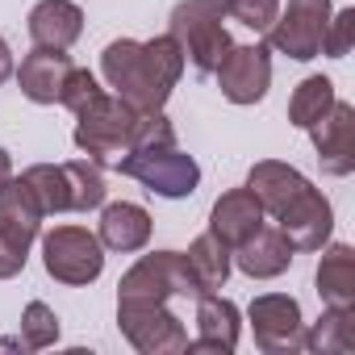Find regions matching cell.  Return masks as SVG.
I'll list each match as a JSON object with an SVG mask.
<instances>
[{"label": "cell", "mask_w": 355, "mask_h": 355, "mask_svg": "<svg viewBox=\"0 0 355 355\" xmlns=\"http://www.w3.org/2000/svg\"><path fill=\"white\" fill-rule=\"evenodd\" d=\"M305 134L313 138V150H318V163L326 175L343 180V175L355 171V105L334 101L330 113L318 117Z\"/></svg>", "instance_id": "12"}, {"label": "cell", "mask_w": 355, "mask_h": 355, "mask_svg": "<svg viewBox=\"0 0 355 355\" xmlns=\"http://www.w3.org/2000/svg\"><path fill=\"white\" fill-rule=\"evenodd\" d=\"M171 297H201L184 251H150L138 255V263L117 280V301H171Z\"/></svg>", "instance_id": "7"}, {"label": "cell", "mask_w": 355, "mask_h": 355, "mask_svg": "<svg viewBox=\"0 0 355 355\" xmlns=\"http://www.w3.org/2000/svg\"><path fill=\"white\" fill-rule=\"evenodd\" d=\"M184 263H189V276H193V284H197V293L205 297V293H218V288H226V280H230V268H234V259H230V247L222 243V239H214L209 230L205 234H197L193 243H189V251H184Z\"/></svg>", "instance_id": "22"}, {"label": "cell", "mask_w": 355, "mask_h": 355, "mask_svg": "<svg viewBox=\"0 0 355 355\" xmlns=\"http://www.w3.org/2000/svg\"><path fill=\"white\" fill-rule=\"evenodd\" d=\"M117 330L142 355H180V351H189V330L167 309V301H117Z\"/></svg>", "instance_id": "6"}, {"label": "cell", "mask_w": 355, "mask_h": 355, "mask_svg": "<svg viewBox=\"0 0 355 355\" xmlns=\"http://www.w3.org/2000/svg\"><path fill=\"white\" fill-rule=\"evenodd\" d=\"M67 171V193H71V214H92L105 205L109 184H105V167H96L92 159H71L63 163Z\"/></svg>", "instance_id": "25"}, {"label": "cell", "mask_w": 355, "mask_h": 355, "mask_svg": "<svg viewBox=\"0 0 355 355\" xmlns=\"http://www.w3.org/2000/svg\"><path fill=\"white\" fill-rule=\"evenodd\" d=\"M167 34L180 42L184 63H193L201 76H214L222 55L234 46V38L226 30L222 0H180L167 17Z\"/></svg>", "instance_id": "2"}, {"label": "cell", "mask_w": 355, "mask_h": 355, "mask_svg": "<svg viewBox=\"0 0 355 355\" xmlns=\"http://www.w3.org/2000/svg\"><path fill=\"white\" fill-rule=\"evenodd\" d=\"M26 263H30V251H26V247H17L13 239L0 234V280L21 276V272H26Z\"/></svg>", "instance_id": "32"}, {"label": "cell", "mask_w": 355, "mask_h": 355, "mask_svg": "<svg viewBox=\"0 0 355 355\" xmlns=\"http://www.w3.org/2000/svg\"><path fill=\"white\" fill-rule=\"evenodd\" d=\"M105 88H101V80L88 71V67H71L67 71V80H63V92H59V105L63 109H71V113H80L88 101H96Z\"/></svg>", "instance_id": "31"}, {"label": "cell", "mask_w": 355, "mask_h": 355, "mask_svg": "<svg viewBox=\"0 0 355 355\" xmlns=\"http://www.w3.org/2000/svg\"><path fill=\"white\" fill-rule=\"evenodd\" d=\"M42 222H46V214H42L34 189L21 180V175H13V180L0 189V234L30 251L38 243V234H42Z\"/></svg>", "instance_id": "19"}, {"label": "cell", "mask_w": 355, "mask_h": 355, "mask_svg": "<svg viewBox=\"0 0 355 355\" xmlns=\"http://www.w3.org/2000/svg\"><path fill=\"white\" fill-rule=\"evenodd\" d=\"M13 180V155L5 150V146H0V189H5Z\"/></svg>", "instance_id": "34"}, {"label": "cell", "mask_w": 355, "mask_h": 355, "mask_svg": "<svg viewBox=\"0 0 355 355\" xmlns=\"http://www.w3.org/2000/svg\"><path fill=\"white\" fill-rule=\"evenodd\" d=\"M334 5L330 0H288L280 9V17L268 30V46L293 63H309L322 55V34L330 21Z\"/></svg>", "instance_id": "8"}, {"label": "cell", "mask_w": 355, "mask_h": 355, "mask_svg": "<svg viewBox=\"0 0 355 355\" xmlns=\"http://www.w3.org/2000/svg\"><path fill=\"white\" fill-rule=\"evenodd\" d=\"M13 71H17V59H13L9 42L0 38V84H5V80H13Z\"/></svg>", "instance_id": "33"}, {"label": "cell", "mask_w": 355, "mask_h": 355, "mask_svg": "<svg viewBox=\"0 0 355 355\" xmlns=\"http://www.w3.org/2000/svg\"><path fill=\"white\" fill-rule=\"evenodd\" d=\"M276 226H280V234L288 239L293 251H305V255L322 251L330 243V234H334V205H330V197L322 189L309 184L297 201L284 205V214L276 218Z\"/></svg>", "instance_id": "11"}, {"label": "cell", "mask_w": 355, "mask_h": 355, "mask_svg": "<svg viewBox=\"0 0 355 355\" xmlns=\"http://www.w3.org/2000/svg\"><path fill=\"white\" fill-rule=\"evenodd\" d=\"M222 9L230 21H239L255 34H268L272 21L280 17V0H222Z\"/></svg>", "instance_id": "29"}, {"label": "cell", "mask_w": 355, "mask_h": 355, "mask_svg": "<svg viewBox=\"0 0 355 355\" xmlns=\"http://www.w3.org/2000/svg\"><path fill=\"white\" fill-rule=\"evenodd\" d=\"M230 259H234V268L243 272V276H251V280H276V276H284L288 268H293V259H297V251L288 247V239L280 234V226H259L247 243H239L234 251H230Z\"/></svg>", "instance_id": "14"}, {"label": "cell", "mask_w": 355, "mask_h": 355, "mask_svg": "<svg viewBox=\"0 0 355 355\" xmlns=\"http://www.w3.org/2000/svg\"><path fill=\"white\" fill-rule=\"evenodd\" d=\"M247 189L255 193V201L263 205V214L268 218H280L284 214V205L288 201H297L305 189H309V180L293 167V163H280V159H259L251 171H247Z\"/></svg>", "instance_id": "20"}, {"label": "cell", "mask_w": 355, "mask_h": 355, "mask_svg": "<svg viewBox=\"0 0 355 355\" xmlns=\"http://www.w3.org/2000/svg\"><path fill=\"white\" fill-rule=\"evenodd\" d=\"M184 51L171 34H159L150 42L138 38H113L101 51V76L113 88V96H121L125 105H134L138 113L146 109H163L184 76Z\"/></svg>", "instance_id": "1"}, {"label": "cell", "mask_w": 355, "mask_h": 355, "mask_svg": "<svg viewBox=\"0 0 355 355\" xmlns=\"http://www.w3.org/2000/svg\"><path fill=\"white\" fill-rule=\"evenodd\" d=\"M42 239V268L55 284L88 288L105 272V247L88 226H55Z\"/></svg>", "instance_id": "5"}, {"label": "cell", "mask_w": 355, "mask_h": 355, "mask_svg": "<svg viewBox=\"0 0 355 355\" xmlns=\"http://www.w3.org/2000/svg\"><path fill=\"white\" fill-rule=\"evenodd\" d=\"M351 42H355V9H338V13H330L326 34H322V55H330V59H347V55H351Z\"/></svg>", "instance_id": "30"}, {"label": "cell", "mask_w": 355, "mask_h": 355, "mask_svg": "<svg viewBox=\"0 0 355 355\" xmlns=\"http://www.w3.org/2000/svg\"><path fill=\"white\" fill-rule=\"evenodd\" d=\"M263 222H268V214H263V205L255 201V193H251L247 184L222 193V197L214 201V209H209V234L222 239L230 251H234L239 243H247Z\"/></svg>", "instance_id": "16"}, {"label": "cell", "mask_w": 355, "mask_h": 355, "mask_svg": "<svg viewBox=\"0 0 355 355\" xmlns=\"http://www.w3.org/2000/svg\"><path fill=\"white\" fill-rule=\"evenodd\" d=\"M197 338H189V351H218L230 355L243 338V313L230 297L222 293H205L197 297Z\"/></svg>", "instance_id": "13"}, {"label": "cell", "mask_w": 355, "mask_h": 355, "mask_svg": "<svg viewBox=\"0 0 355 355\" xmlns=\"http://www.w3.org/2000/svg\"><path fill=\"white\" fill-rule=\"evenodd\" d=\"M30 42L46 51H71L84 34V9L76 0H38L26 17Z\"/></svg>", "instance_id": "15"}, {"label": "cell", "mask_w": 355, "mask_h": 355, "mask_svg": "<svg viewBox=\"0 0 355 355\" xmlns=\"http://www.w3.org/2000/svg\"><path fill=\"white\" fill-rule=\"evenodd\" d=\"M313 284H318L322 305L355 309V251L347 243H326L318 272H313Z\"/></svg>", "instance_id": "21"}, {"label": "cell", "mask_w": 355, "mask_h": 355, "mask_svg": "<svg viewBox=\"0 0 355 355\" xmlns=\"http://www.w3.org/2000/svg\"><path fill=\"white\" fill-rule=\"evenodd\" d=\"M334 101H338V96H334V80H330V76H305V80L293 88V96H288V121H293L297 130H309L318 117L330 113Z\"/></svg>", "instance_id": "23"}, {"label": "cell", "mask_w": 355, "mask_h": 355, "mask_svg": "<svg viewBox=\"0 0 355 355\" xmlns=\"http://www.w3.org/2000/svg\"><path fill=\"white\" fill-rule=\"evenodd\" d=\"M59 313L46 305V301H30L26 309H21V347L26 351H46V347H55L59 343ZM13 343V347H17Z\"/></svg>", "instance_id": "27"}, {"label": "cell", "mask_w": 355, "mask_h": 355, "mask_svg": "<svg viewBox=\"0 0 355 355\" xmlns=\"http://www.w3.org/2000/svg\"><path fill=\"white\" fill-rule=\"evenodd\" d=\"M113 171L138 180L146 193L163 201H184L201 189V163L184 155L180 146H163V150H130L113 163Z\"/></svg>", "instance_id": "4"}, {"label": "cell", "mask_w": 355, "mask_h": 355, "mask_svg": "<svg viewBox=\"0 0 355 355\" xmlns=\"http://www.w3.org/2000/svg\"><path fill=\"white\" fill-rule=\"evenodd\" d=\"M351 322H355V309H334L326 305L322 318L313 322V330H305V351L313 355H347L351 351Z\"/></svg>", "instance_id": "24"}, {"label": "cell", "mask_w": 355, "mask_h": 355, "mask_svg": "<svg viewBox=\"0 0 355 355\" xmlns=\"http://www.w3.org/2000/svg\"><path fill=\"white\" fill-rule=\"evenodd\" d=\"M21 180L34 189V197H38V205H42L46 218L71 214V193H67V171H63V163H34V167L21 171Z\"/></svg>", "instance_id": "26"}, {"label": "cell", "mask_w": 355, "mask_h": 355, "mask_svg": "<svg viewBox=\"0 0 355 355\" xmlns=\"http://www.w3.org/2000/svg\"><path fill=\"white\" fill-rule=\"evenodd\" d=\"M218 88L230 105H259L272 88V46L263 42H247V46H230L222 55V63L214 67Z\"/></svg>", "instance_id": "10"}, {"label": "cell", "mask_w": 355, "mask_h": 355, "mask_svg": "<svg viewBox=\"0 0 355 355\" xmlns=\"http://www.w3.org/2000/svg\"><path fill=\"white\" fill-rule=\"evenodd\" d=\"M71 67L76 63H71L67 51L34 46L13 76H17V88H21L26 101H34V105H59V92H63V80H67Z\"/></svg>", "instance_id": "18"}, {"label": "cell", "mask_w": 355, "mask_h": 355, "mask_svg": "<svg viewBox=\"0 0 355 355\" xmlns=\"http://www.w3.org/2000/svg\"><path fill=\"white\" fill-rule=\"evenodd\" d=\"M247 322H251L255 347L263 355H297V351H305V318H301L297 297L259 293L251 301V309H247Z\"/></svg>", "instance_id": "9"}, {"label": "cell", "mask_w": 355, "mask_h": 355, "mask_svg": "<svg viewBox=\"0 0 355 355\" xmlns=\"http://www.w3.org/2000/svg\"><path fill=\"white\" fill-rule=\"evenodd\" d=\"M150 214L134 201H113V205H101V222H96V239L105 251H117V255H138L146 251L150 243Z\"/></svg>", "instance_id": "17"}, {"label": "cell", "mask_w": 355, "mask_h": 355, "mask_svg": "<svg viewBox=\"0 0 355 355\" xmlns=\"http://www.w3.org/2000/svg\"><path fill=\"white\" fill-rule=\"evenodd\" d=\"M175 146V125L163 109H146L134 117V134H130V150H163ZM125 150V155H130Z\"/></svg>", "instance_id": "28"}, {"label": "cell", "mask_w": 355, "mask_h": 355, "mask_svg": "<svg viewBox=\"0 0 355 355\" xmlns=\"http://www.w3.org/2000/svg\"><path fill=\"white\" fill-rule=\"evenodd\" d=\"M134 117L138 109L125 105L113 92H101L96 101H88L76 113V146L96 163V167H113L125 150H130V134H134Z\"/></svg>", "instance_id": "3"}]
</instances>
